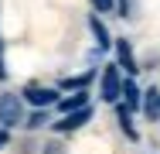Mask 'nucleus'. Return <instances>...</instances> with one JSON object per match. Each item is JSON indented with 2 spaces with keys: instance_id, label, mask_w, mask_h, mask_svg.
Listing matches in <instances>:
<instances>
[{
  "instance_id": "obj_10",
  "label": "nucleus",
  "mask_w": 160,
  "mask_h": 154,
  "mask_svg": "<svg viewBox=\"0 0 160 154\" xmlns=\"http://www.w3.org/2000/svg\"><path fill=\"white\" fill-rule=\"evenodd\" d=\"M119 127L126 130L129 140H136V127H133V120H129V110H126V106H119Z\"/></svg>"
},
{
  "instance_id": "obj_1",
  "label": "nucleus",
  "mask_w": 160,
  "mask_h": 154,
  "mask_svg": "<svg viewBox=\"0 0 160 154\" xmlns=\"http://www.w3.org/2000/svg\"><path fill=\"white\" fill-rule=\"evenodd\" d=\"M17 123H24V99L17 92H3L0 96V127L10 130Z\"/></svg>"
},
{
  "instance_id": "obj_13",
  "label": "nucleus",
  "mask_w": 160,
  "mask_h": 154,
  "mask_svg": "<svg viewBox=\"0 0 160 154\" xmlns=\"http://www.w3.org/2000/svg\"><path fill=\"white\" fill-rule=\"evenodd\" d=\"M92 7H96V10H112L116 0H92Z\"/></svg>"
},
{
  "instance_id": "obj_2",
  "label": "nucleus",
  "mask_w": 160,
  "mask_h": 154,
  "mask_svg": "<svg viewBox=\"0 0 160 154\" xmlns=\"http://www.w3.org/2000/svg\"><path fill=\"white\" fill-rule=\"evenodd\" d=\"M119 86H123L119 65H106V72H102V82H99V96H102L106 103H116V99H119Z\"/></svg>"
},
{
  "instance_id": "obj_5",
  "label": "nucleus",
  "mask_w": 160,
  "mask_h": 154,
  "mask_svg": "<svg viewBox=\"0 0 160 154\" xmlns=\"http://www.w3.org/2000/svg\"><path fill=\"white\" fill-rule=\"evenodd\" d=\"M140 110H143V117L147 120H160V89L153 86V89H147L143 96H140Z\"/></svg>"
},
{
  "instance_id": "obj_16",
  "label": "nucleus",
  "mask_w": 160,
  "mask_h": 154,
  "mask_svg": "<svg viewBox=\"0 0 160 154\" xmlns=\"http://www.w3.org/2000/svg\"><path fill=\"white\" fill-rule=\"evenodd\" d=\"M7 75V69H3V45H0V79Z\"/></svg>"
},
{
  "instance_id": "obj_15",
  "label": "nucleus",
  "mask_w": 160,
  "mask_h": 154,
  "mask_svg": "<svg viewBox=\"0 0 160 154\" xmlns=\"http://www.w3.org/2000/svg\"><path fill=\"white\" fill-rule=\"evenodd\" d=\"M7 140H10V134H7V127H3V130H0V147H3Z\"/></svg>"
},
{
  "instance_id": "obj_8",
  "label": "nucleus",
  "mask_w": 160,
  "mask_h": 154,
  "mask_svg": "<svg viewBox=\"0 0 160 154\" xmlns=\"http://www.w3.org/2000/svg\"><path fill=\"white\" fill-rule=\"evenodd\" d=\"M89 28H92V34H96L99 48H109V31H106V24H102L99 17H89Z\"/></svg>"
},
{
  "instance_id": "obj_9",
  "label": "nucleus",
  "mask_w": 160,
  "mask_h": 154,
  "mask_svg": "<svg viewBox=\"0 0 160 154\" xmlns=\"http://www.w3.org/2000/svg\"><path fill=\"white\" fill-rule=\"evenodd\" d=\"M85 103H89V96H85V92H75V96H68V99H62V96H58L62 113H68V110H78V106H85Z\"/></svg>"
},
{
  "instance_id": "obj_14",
  "label": "nucleus",
  "mask_w": 160,
  "mask_h": 154,
  "mask_svg": "<svg viewBox=\"0 0 160 154\" xmlns=\"http://www.w3.org/2000/svg\"><path fill=\"white\" fill-rule=\"evenodd\" d=\"M119 14L123 17H133V0H119Z\"/></svg>"
},
{
  "instance_id": "obj_12",
  "label": "nucleus",
  "mask_w": 160,
  "mask_h": 154,
  "mask_svg": "<svg viewBox=\"0 0 160 154\" xmlns=\"http://www.w3.org/2000/svg\"><path fill=\"white\" fill-rule=\"evenodd\" d=\"M44 123H48V113H44V110H41V106H38V113H31V117H28V127H44Z\"/></svg>"
},
{
  "instance_id": "obj_3",
  "label": "nucleus",
  "mask_w": 160,
  "mask_h": 154,
  "mask_svg": "<svg viewBox=\"0 0 160 154\" xmlns=\"http://www.w3.org/2000/svg\"><path fill=\"white\" fill-rule=\"evenodd\" d=\"M89 120H92V106L85 103V106H78V110H68V113H65V120L55 123V130H58V134H72V130L85 127Z\"/></svg>"
},
{
  "instance_id": "obj_17",
  "label": "nucleus",
  "mask_w": 160,
  "mask_h": 154,
  "mask_svg": "<svg viewBox=\"0 0 160 154\" xmlns=\"http://www.w3.org/2000/svg\"><path fill=\"white\" fill-rule=\"evenodd\" d=\"M48 147H51V151H48V154H62V151H58V144H48Z\"/></svg>"
},
{
  "instance_id": "obj_6",
  "label": "nucleus",
  "mask_w": 160,
  "mask_h": 154,
  "mask_svg": "<svg viewBox=\"0 0 160 154\" xmlns=\"http://www.w3.org/2000/svg\"><path fill=\"white\" fill-rule=\"evenodd\" d=\"M116 58H119L116 65H119V69H126L129 75L140 69V65H136V58H133V48H129V41H126V38H119V41H116Z\"/></svg>"
},
{
  "instance_id": "obj_4",
  "label": "nucleus",
  "mask_w": 160,
  "mask_h": 154,
  "mask_svg": "<svg viewBox=\"0 0 160 154\" xmlns=\"http://www.w3.org/2000/svg\"><path fill=\"white\" fill-rule=\"evenodd\" d=\"M24 99L34 103V106H51V103H58V89H48V86H28V89H24Z\"/></svg>"
},
{
  "instance_id": "obj_7",
  "label": "nucleus",
  "mask_w": 160,
  "mask_h": 154,
  "mask_svg": "<svg viewBox=\"0 0 160 154\" xmlns=\"http://www.w3.org/2000/svg\"><path fill=\"white\" fill-rule=\"evenodd\" d=\"M119 96H123V106H126L129 113H133V110H140V96H143V92H140V86H136L133 79H123Z\"/></svg>"
},
{
  "instance_id": "obj_11",
  "label": "nucleus",
  "mask_w": 160,
  "mask_h": 154,
  "mask_svg": "<svg viewBox=\"0 0 160 154\" xmlns=\"http://www.w3.org/2000/svg\"><path fill=\"white\" fill-rule=\"evenodd\" d=\"M92 82V72L89 75H75V79H65L62 82V89H82V86H89Z\"/></svg>"
}]
</instances>
